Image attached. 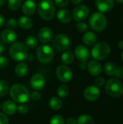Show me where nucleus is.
<instances>
[{
    "mask_svg": "<svg viewBox=\"0 0 123 124\" xmlns=\"http://www.w3.org/2000/svg\"><path fill=\"white\" fill-rule=\"evenodd\" d=\"M9 95L14 102L20 104L25 103L30 98L28 89L22 84H15L9 89Z\"/></svg>",
    "mask_w": 123,
    "mask_h": 124,
    "instance_id": "obj_1",
    "label": "nucleus"
},
{
    "mask_svg": "<svg viewBox=\"0 0 123 124\" xmlns=\"http://www.w3.org/2000/svg\"><path fill=\"white\" fill-rule=\"evenodd\" d=\"M55 5L51 0H41L38 4V12L45 20H51L55 15Z\"/></svg>",
    "mask_w": 123,
    "mask_h": 124,
    "instance_id": "obj_2",
    "label": "nucleus"
},
{
    "mask_svg": "<svg viewBox=\"0 0 123 124\" xmlns=\"http://www.w3.org/2000/svg\"><path fill=\"white\" fill-rule=\"evenodd\" d=\"M107 25V19L101 12H94L89 18L90 27L96 32L103 31Z\"/></svg>",
    "mask_w": 123,
    "mask_h": 124,
    "instance_id": "obj_3",
    "label": "nucleus"
},
{
    "mask_svg": "<svg viewBox=\"0 0 123 124\" xmlns=\"http://www.w3.org/2000/svg\"><path fill=\"white\" fill-rule=\"evenodd\" d=\"M106 92L112 97L118 98L123 95V84L118 78H110L106 84Z\"/></svg>",
    "mask_w": 123,
    "mask_h": 124,
    "instance_id": "obj_4",
    "label": "nucleus"
},
{
    "mask_svg": "<svg viewBox=\"0 0 123 124\" xmlns=\"http://www.w3.org/2000/svg\"><path fill=\"white\" fill-rule=\"evenodd\" d=\"M9 56L15 61H22L25 60L28 54V49L26 46L21 42H16L12 44L9 49Z\"/></svg>",
    "mask_w": 123,
    "mask_h": 124,
    "instance_id": "obj_5",
    "label": "nucleus"
},
{
    "mask_svg": "<svg viewBox=\"0 0 123 124\" xmlns=\"http://www.w3.org/2000/svg\"><path fill=\"white\" fill-rule=\"evenodd\" d=\"M110 54V46L105 42L96 44L91 49V56L96 60H105Z\"/></svg>",
    "mask_w": 123,
    "mask_h": 124,
    "instance_id": "obj_6",
    "label": "nucleus"
},
{
    "mask_svg": "<svg viewBox=\"0 0 123 124\" xmlns=\"http://www.w3.org/2000/svg\"><path fill=\"white\" fill-rule=\"evenodd\" d=\"M36 55L40 62L42 64H49L53 60L54 53L53 49L50 46L41 45L37 49Z\"/></svg>",
    "mask_w": 123,
    "mask_h": 124,
    "instance_id": "obj_7",
    "label": "nucleus"
},
{
    "mask_svg": "<svg viewBox=\"0 0 123 124\" xmlns=\"http://www.w3.org/2000/svg\"><path fill=\"white\" fill-rule=\"evenodd\" d=\"M71 44L70 38L64 33L57 34L53 39L52 46L57 52H63L67 50Z\"/></svg>",
    "mask_w": 123,
    "mask_h": 124,
    "instance_id": "obj_8",
    "label": "nucleus"
},
{
    "mask_svg": "<svg viewBox=\"0 0 123 124\" xmlns=\"http://www.w3.org/2000/svg\"><path fill=\"white\" fill-rule=\"evenodd\" d=\"M56 74L57 78L62 83H67L72 78V71L66 65H59L57 68Z\"/></svg>",
    "mask_w": 123,
    "mask_h": 124,
    "instance_id": "obj_9",
    "label": "nucleus"
},
{
    "mask_svg": "<svg viewBox=\"0 0 123 124\" xmlns=\"http://www.w3.org/2000/svg\"><path fill=\"white\" fill-rule=\"evenodd\" d=\"M89 14V9L86 5L77 6L72 12V16L75 21L80 22L85 20Z\"/></svg>",
    "mask_w": 123,
    "mask_h": 124,
    "instance_id": "obj_10",
    "label": "nucleus"
},
{
    "mask_svg": "<svg viewBox=\"0 0 123 124\" xmlns=\"http://www.w3.org/2000/svg\"><path fill=\"white\" fill-rule=\"evenodd\" d=\"M46 85L44 76L40 73L34 74L30 79V86L35 91H41Z\"/></svg>",
    "mask_w": 123,
    "mask_h": 124,
    "instance_id": "obj_11",
    "label": "nucleus"
},
{
    "mask_svg": "<svg viewBox=\"0 0 123 124\" xmlns=\"http://www.w3.org/2000/svg\"><path fill=\"white\" fill-rule=\"evenodd\" d=\"M83 95L88 101L94 102L99 99L100 96V90L96 86L91 85L86 88L83 92Z\"/></svg>",
    "mask_w": 123,
    "mask_h": 124,
    "instance_id": "obj_12",
    "label": "nucleus"
},
{
    "mask_svg": "<svg viewBox=\"0 0 123 124\" xmlns=\"http://www.w3.org/2000/svg\"><path fill=\"white\" fill-rule=\"evenodd\" d=\"M53 31L49 27H43L41 28L38 33L39 41L43 44H47L51 42L53 39Z\"/></svg>",
    "mask_w": 123,
    "mask_h": 124,
    "instance_id": "obj_13",
    "label": "nucleus"
},
{
    "mask_svg": "<svg viewBox=\"0 0 123 124\" xmlns=\"http://www.w3.org/2000/svg\"><path fill=\"white\" fill-rule=\"evenodd\" d=\"M75 55L80 62H86L90 57V52L87 46L84 45H78L75 49Z\"/></svg>",
    "mask_w": 123,
    "mask_h": 124,
    "instance_id": "obj_14",
    "label": "nucleus"
},
{
    "mask_svg": "<svg viewBox=\"0 0 123 124\" xmlns=\"http://www.w3.org/2000/svg\"><path fill=\"white\" fill-rule=\"evenodd\" d=\"M1 41L7 44H13L17 39V33L12 29H5L1 33Z\"/></svg>",
    "mask_w": 123,
    "mask_h": 124,
    "instance_id": "obj_15",
    "label": "nucleus"
},
{
    "mask_svg": "<svg viewBox=\"0 0 123 124\" xmlns=\"http://www.w3.org/2000/svg\"><path fill=\"white\" fill-rule=\"evenodd\" d=\"M114 0H96V6L99 12H108L114 7Z\"/></svg>",
    "mask_w": 123,
    "mask_h": 124,
    "instance_id": "obj_16",
    "label": "nucleus"
},
{
    "mask_svg": "<svg viewBox=\"0 0 123 124\" xmlns=\"http://www.w3.org/2000/svg\"><path fill=\"white\" fill-rule=\"evenodd\" d=\"M36 4L33 0H26L22 6V12L25 16H30L33 15L36 9Z\"/></svg>",
    "mask_w": 123,
    "mask_h": 124,
    "instance_id": "obj_17",
    "label": "nucleus"
},
{
    "mask_svg": "<svg viewBox=\"0 0 123 124\" xmlns=\"http://www.w3.org/2000/svg\"><path fill=\"white\" fill-rule=\"evenodd\" d=\"M87 68L88 73L93 76H98L102 72V67L101 64L96 60L90 61L87 65Z\"/></svg>",
    "mask_w": 123,
    "mask_h": 124,
    "instance_id": "obj_18",
    "label": "nucleus"
},
{
    "mask_svg": "<svg viewBox=\"0 0 123 124\" xmlns=\"http://www.w3.org/2000/svg\"><path fill=\"white\" fill-rule=\"evenodd\" d=\"M57 17L59 22L62 23H68L71 21L72 16L68 9H60L57 12Z\"/></svg>",
    "mask_w": 123,
    "mask_h": 124,
    "instance_id": "obj_19",
    "label": "nucleus"
},
{
    "mask_svg": "<svg viewBox=\"0 0 123 124\" xmlns=\"http://www.w3.org/2000/svg\"><path fill=\"white\" fill-rule=\"evenodd\" d=\"M17 107L16 104L12 100H7L2 105L3 112L6 115H8V116L14 114L17 111Z\"/></svg>",
    "mask_w": 123,
    "mask_h": 124,
    "instance_id": "obj_20",
    "label": "nucleus"
},
{
    "mask_svg": "<svg viewBox=\"0 0 123 124\" xmlns=\"http://www.w3.org/2000/svg\"><path fill=\"white\" fill-rule=\"evenodd\" d=\"M17 23L21 28L24 30H28L33 27V21L30 17L28 16H22L18 19Z\"/></svg>",
    "mask_w": 123,
    "mask_h": 124,
    "instance_id": "obj_21",
    "label": "nucleus"
},
{
    "mask_svg": "<svg viewBox=\"0 0 123 124\" xmlns=\"http://www.w3.org/2000/svg\"><path fill=\"white\" fill-rule=\"evenodd\" d=\"M97 36L92 31H88L83 36V41L87 46H92L96 43Z\"/></svg>",
    "mask_w": 123,
    "mask_h": 124,
    "instance_id": "obj_22",
    "label": "nucleus"
},
{
    "mask_svg": "<svg viewBox=\"0 0 123 124\" xmlns=\"http://www.w3.org/2000/svg\"><path fill=\"white\" fill-rule=\"evenodd\" d=\"M29 70L28 65L25 62H20L17 65L14 69L15 75L18 77H24L27 75Z\"/></svg>",
    "mask_w": 123,
    "mask_h": 124,
    "instance_id": "obj_23",
    "label": "nucleus"
},
{
    "mask_svg": "<svg viewBox=\"0 0 123 124\" xmlns=\"http://www.w3.org/2000/svg\"><path fill=\"white\" fill-rule=\"evenodd\" d=\"M62 62L64 65H70L74 60V54L72 51L70 50H66L61 57Z\"/></svg>",
    "mask_w": 123,
    "mask_h": 124,
    "instance_id": "obj_24",
    "label": "nucleus"
},
{
    "mask_svg": "<svg viewBox=\"0 0 123 124\" xmlns=\"http://www.w3.org/2000/svg\"><path fill=\"white\" fill-rule=\"evenodd\" d=\"M49 105L51 109L54 110H59L62 106V100L57 97H51L49 101Z\"/></svg>",
    "mask_w": 123,
    "mask_h": 124,
    "instance_id": "obj_25",
    "label": "nucleus"
},
{
    "mask_svg": "<svg viewBox=\"0 0 123 124\" xmlns=\"http://www.w3.org/2000/svg\"><path fill=\"white\" fill-rule=\"evenodd\" d=\"M38 44V41L37 38L34 36H29L25 39V46L27 48L33 49L37 47Z\"/></svg>",
    "mask_w": 123,
    "mask_h": 124,
    "instance_id": "obj_26",
    "label": "nucleus"
},
{
    "mask_svg": "<svg viewBox=\"0 0 123 124\" xmlns=\"http://www.w3.org/2000/svg\"><path fill=\"white\" fill-rule=\"evenodd\" d=\"M77 123L78 124H94V120L91 116L83 114L78 117Z\"/></svg>",
    "mask_w": 123,
    "mask_h": 124,
    "instance_id": "obj_27",
    "label": "nucleus"
},
{
    "mask_svg": "<svg viewBox=\"0 0 123 124\" xmlns=\"http://www.w3.org/2000/svg\"><path fill=\"white\" fill-rule=\"evenodd\" d=\"M116 69H117V67H116L115 64L114 62H108L104 65L105 73L109 76H112L115 75Z\"/></svg>",
    "mask_w": 123,
    "mask_h": 124,
    "instance_id": "obj_28",
    "label": "nucleus"
},
{
    "mask_svg": "<svg viewBox=\"0 0 123 124\" xmlns=\"http://www.w3.org/2000/svg\"><path fill=\"white\" fill-rule=\"evenodd\" d=\"M68 94H69V88L65 84L61 85L57 89V95L59 96V97L65 98L67 97Z\"/></svg>",
    "mask_w": 123,
    "mask_h": 124,
    "instance_id": "obj_29",
    "label": "nucleus"
},
{
    "mask_svg": "<svg viewBox=\"0 0 123 124\" xmlns=\"http://www.w3.org/2000/svg\"><path fill=\"white\" fill-rule=\"evenodd\" d=\"M22 0H8L7 6L10 10L15 11L21 6Z\"/></svg>",
    "mask_w": 123,
    "mask_h": 124,
    "instance_id": "obj_30",
    "label": "nucleus"
},
{
    "mask_svg": "<svg viewBox=\"0 0 123 124\" xmlns=\"http://www.w3.org/2000/svg\"><path fill=\"white\" fill-rule=\"evenodd\" d=\"M9 91V84L8 83L4 81H0V97H4Z\"/></svg>",
    "mask_w": 123,
    "mask_h": 124,
    "instance_id": "obj_31",
    "label": "nucleus"
},
{
    "mask_svg": "<svg viewBox=\"0 0 123 124\" xmlns=\"http://www.w3.org/2000/svg\"><path fill=\"white\" fill-rule=\"evenodd\" d=\"M49 124H65V119L60 115H55L51 118Z\"/></svg>",
    "mask_w": 123,
    "mask_h": 124,
    "instance_id": "obj_32",
    "label": "nucleus"
},
{
    "mask_svg": "<svg viewBox=\"0 0 123 124\" xmlns=\"http://www.w3.org/2000/svg\"><path fill=\"white\" fill-rule=\"evenodd\" d=\"M17 21L14 18H9L7 22V25L9 29H14L17 26Z\"/></svg>",
    "mask_w": 123,
    "mask_h": 124,
    "instance_id": "obj_33",
    "label": "nucleus"
},
{
    "mask_svg": "<svg viewBox=\"0 0 123 124\" xmlns=\"http://www.w3.org/2000/svg\"><path fill=\"white\" fill-rule=\"evenodd\" d=\"M76 27H77V29L80 32H85L88 29V25H87L86 23L81 22V21H80L77 23Z\"/></svg>",
    "mask_w": 123,
    "mask_h": 124,
    "instance_id": "obj_34",
    "label": "nucleus"
},
{
    "mask_svg": "<svg viewBox=\"0 0 123 124\" xmlns=\"http://www.w3.org/2000/svg\"><path fill=\"white\" fill-rule=\"evenodd\" d=\"M17 110L20 113V114H26L28 112V107L25 104V103H22V104H20L17 108Z\"/></svg>",
    "mask_w": 123,
    "mask_h": 124,
    "instance_id": "obj_35",
    "label": "nucleus"
},
{
    "mask_svg": "<svg viewBox=\"0 0 123 124\" xmlns=\"http://www.w3.org/2000/svg\"><path fill=\"white\" fill-rule=\"evenodd\" d=\"M9 65V60L4 56H0V68H4Z\"/></svg>",
    "mask_w": 123,
    "mask_h": 124,
    "instance_id": "obj_36",
    "label": "nucleus"
},
{
    "mask_svg": "<svg viewBox=\"0 0 123 124\" xmlns=\"http://www.w3.org/2000/svg\"><path fill=\"white\" fill-rule=\"evenodd\" d=\"M30 97L34 101H38L41 98V94L38 91H34V92L30 93Z\"/></svg>",
    "mask_w": 123,
    "mask_h": 124,
    "instance_id": "obj_37",
    "label": "nucleus"
},
{
    "mask_svg": "<svg viewBox=\"0 0 123 124\" xmlns=\"http://www.w3.org/2000/svg\"><path fill=\"white\" fill-rule=\"evenodd\" d=\"M68 4L69 0H55V4L59 7H65Z\"/></svg>",
    "mask_w": 123,
    "mask_h": 124,
    "instance_id": "obj_38",
    "label": "nucleus"
},
{
    "mask_svg": "<svg viewBox=\"0 0 123 124\" xmlns=\"http://www.w3.org/2000/svg\"><path fill=\"white\" fill-rule=\"evenodd\" d=\"M0 124H9V119L6 114L0 113Z\"/></svg>",
    "mask_w": 123,
    "mask_h": 124,
    "instance_id": "obj_39",
    "label": "nucleus"
},
{
    "mask_svg": "<svg viewBox=\"0 0 123 124\" xmlns=\"http://www.w3.org/2000/svg\"><path fill=\"white\" fill-rule=\"evenodd\" d=\"M115 75L116 76L117 78H123V67L120 66L116 69Z\"/></svg>",
    "mask_w": 123,
    "mask_h": 124,
    "instance_id": "obj_40",
    "label": "nucleus"
},
{
    "mask_svg": "<svg viewBox=\"0 0 123 124\" xmlns=\"http://www.w3.org/2000/svg\"><path fill=\"white\" fill-rule=\"evenodd\" d=\"M104 78L103 77H99L96 79L95 81V84H96V86L97 87H101L103 86V85L104 84Z\"/></svg>",
    "mask_w": 123,
    "mask_h": 124,
    "instance_id": "obj_41",
    "label": "nucleus"
},
{
    "mask_svg": "<svg viewBox=\"0 0 123 124\" xmlns=\"http://www.w3.org/2000/svg\"><path fill=\"white\" fill-rule=\"evenodd\" d=\"M66 124H78L77 120L74 117H70L67 119Z\"/></svg>",
    "mask_w": 123,
    "mask_h": 124,
    "instance_id": "obj_42",
    "label": "nucleus"
},
{
    "mask_svg": "<svg viewBox=\"0 0 123 124\" xmlns=\"http://www.w3.org/2000/svg\"><path fill=\"white\" fill-rule=\"evenodd\" d=\"M25 60H27L28 61H30V62L33 61V60H34V56H33V54H31V53H30V54L28 53L27 55H26V57H25Z\"/></svg>",
    "mask_w": 123,
    "mask_h": 124,
    "instance_id": "obj_43",
    "label": "nucleus"
},
{
    "mask_svg": "<svg viewBox=\"0 0 123 124\" xmlns=\"http://www.w3.org/2000/svg\"><path fill=\"white\" fill-rule=\"evenodd\" d=\"M4 49H5V46H4V44L2 41L0 40V54L3 53L4 52Z\"/></svg>",
    "mask_w": 123,
    "mask_h": 124,
    "instance_id": "obj_44",
    "label": "nucleus"
},
{
    "mask_svg": "<svg viewBox=\"0 0 123 124\" xmlns=\"http://www.w3.org/2000/svg\"><path fill=\"white\" fill-rule=\"evenodd\" d=\"M4 22H5V19H4V16L1 14H0V27H1L4 25Z\"/></svg>",
    "mask_w": 123,
    "mask_h": 124,
    "instance_id": "obj_45",
    "label": "nucleus"
},
{
    "mask_svg": "<svg viewBox=\"0 0 123 124\" xmlns=\"http://www.w3.org/2000/svg\"><path fill=\"white\" fill-rule=\"evenodd\" d=\"M70 1H71V2H72L73 4H75V5L80 4L83 1V0H70Z\"/></svg>",
    "mask_w": 123,
    "mask_h": 124,
    "instance_id": "obj_46",
    "label": "nucleus"
},
{
    "mask_svg": "<svg viewBox=\"0 0 123 124\" xmlns=\"http://www.w3.org/2000/svg\"><path fill=\"white\" fill-rule=\"evenodd\" d=\"M87 67V65H86V62H81L80 63V68H82V69H86V68Z\"/></svg>",
    "mask_w": 123,
    "mask_h": 124,
    "instance_id": "obj_47",
    "label": "nucleus"
},
{
    "mask_svg": "<svg viewBox=\"0 0 123 124\" xmlns=\"http://www.w3.org/2000/svg\"><path fill=\"white\" fill-rule=\"evenodd\" d=\"M118 47L120 49H123V40L122 41H120L119 42H118Z\"/></svg>",
    "mask_w": 123,
    "mask_h": 124,
    "instance_id": "obj_48",
    "label": "nucleus"
},
{
    "mask_svg": "<svg viewBox=\"0 0 123 124\" xmlns=\"http://www.w3.org/2000/svg\"><path fill=\"white\" fill-rule=\"evenodd\" d=\"M7 0H0V7L4 5L5 3L7 2Z\"/></svg>",
    "mask_w": 123,
    "mask_h": 124,
    "instance_id": "obj_49",
    "label": "nucleus"
},
{
    "mask_svg": "<svg viewBox=\"0 0 123 124\" xmlns=\"http://www.w3.org/2000/svg\"><path fill=\"white\" fill-rule=\"evenodd\" d=\"M117 2H119V3H121V4H123V0H116Z\"/></svg>",
    "mask_w": 123,
    "mask_h": 124,
    "instance_id": "obj_50",
    "label": "nucleus"
},
{
    "mask_svg": "<svg viewBox=\"0 0 123 124\" xmlns=\"http://www.w3.org/2000/svg\"><path fill=\"white\" fill-rule=\"evenodd\" d=\"M122 60H123V54H122Z\"/></svg>",
    "mask_w": 123,
    "mask_h": 124,
    "instance_id": "obj_51",
    "label": "nucleus"
},
{
    "mask_svg": "<svg viewBox=\"0 0 123 124\" xmlns=\"http://www.w3.org/2000/svg\"><path fill=\"white\" fill-rule=\"evenodd\" d=\"M0 110H1V103H0Z\"/></svg>",
    "mask_w": 123,
    "mask_h": 124,
    "instance_id": "obj_52",
    "label": "nucleus"
}]
</instances>
